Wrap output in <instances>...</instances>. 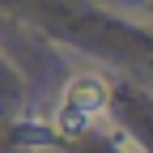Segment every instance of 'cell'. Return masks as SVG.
<instances>
[{
  "mask_svg": "<svg viewBox=\"0 0 153 153\" xmlns=\"http://www.w3.org/2000/svg\"><path fill=\"white\" fill-rule=\"evenodd\" d=\"M102 111H106V81L85 72V76H72L68 81L64 102L55 111V123H60V132H85Z\"/></svg>",
  "mask_w": 153,
  "mask_h": 153,
  "instance_id": "cell-1",
  "label": "cell"
}]
</instances>
